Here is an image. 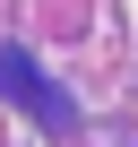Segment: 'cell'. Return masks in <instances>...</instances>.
Masks as SVG:
<instances>
[{
    "label": "cell",
    "instance_id": "cell-1",
    "mask_svg": "<svg viewBox=\"0 0 138 147\" xmlns=\"http://www.w3.org/2000/svg\"><path fill=\"white\" fill-rule=\"evenodd\" d=\"M0 87H9V95H26V104H35V113H43L52 130H69V104H60V95H52V87L35 78V61H17V52H0Z\"/></svg>",
    "mask_w": 138,
    "mask_h": 147
}]
</instances>
